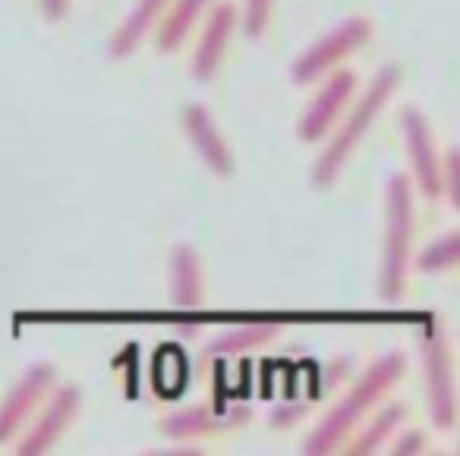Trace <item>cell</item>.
<instances>
[{"instance_id": "cell-1", "label": "cell", "mask_w": 460, "mask_h": 456, "mask_svg": "<svg viewBox=\"0 0 460 456\" xmlns=\"http://www.w3.org/2000/svg\"><path fill=\"white\" fill-rule=\"evenodd\" d=\"M403 372H407V359H403L401 349H391V353L378 355V359L359 374L357 384L341 397V403H334V409L315 425L313 434L303 441V450H306L309 456H325L344 447L347 437L363 425V418L376 409L378 399L403 378Z\"/></svg>"}, {"instance_id": "cell-2", "label": "cell", "mask_w": 460, "mask_h": 456, "mask_svg": "<svg viewBox=\"0 0 460 456\" xmlns=\"http://www.w3.org/2000/svg\"><path fill=\"white\" fill-rule=\"evenodd\" d=\"M401 76H403V70L397 64L382 66V70L372 76V83L366 85V92L359 95V101L350 108L347 120L334 129L332 142H328L325 152H322L319 161H315V167H313V186L315 189H328V186L341 177V171H344V164L350 161V154L359 148V142L366 139V133L372 129V123L378 120V114L385 110V104H388L391 95L397 92Z\"/></svg>"}, {"instance_id": "cell-3", "label": "cell", "mask_w": 460, "mask_h": 456, "mask_svg": "<svg viewBox=\"0 0 460 456\" xmlns=\"http://www.w3.org/2000/svg\"><path fill=\"white\" fill-rule=\"evenodd\" d=\"M413 189L403 173H394L385 192V233L378 261V299L388 305L401 303L407 293L410 252H413Z\"/></svg>"}, {"instance_id": "cell-4", "label": "cell", "mask_w": 460, "mask_h": 456, "mask_svg": "<svg viewBox=\"0 0 460 456\" xmlns=\"http://www.w3.org/2000/svg\"><path fill=\"white\" fill-rule=\"evenodd\" d=\"M420 353H422V374H426L429 416H432L438 431H451L457 425V384H454L451 340H447L438 318H432L422 328Z\"/></svg>"}, {"instance_id": "cell-5", "label": "cell", "mask_w": 460, "mask_h": 456, "mask_svg": "<svg viewBox=\"0 0 460 456\" xmlns=\"http://www.w3.org/2000/svg\"><path fill=\"white\" fill-rule=\"evenodd\" d=\"M372 39V20L369 16H347L344 22L332 29L328 35H322L315 45H309L300 57L290 66V76L296 85H309L315 79H322L325 73H332L344 57H350L353 51L366 45Z\"/></svg>"}, {"instance_id": "cell-6", "label": "cell", "mask_w": 460, "mask_h": 456, "mask_svg": "<svg viewBox=\"0 0 460 456\" xmlns=\"http://www.w3.org/2000/svg\"><path fill=\"white\" fill-rule=\"evenodd\" d=\"M353 92H357V73L353 70H338V66H334L332 76L325 73V83H322V89L315 92V98L309 101V108L303 110L300 123H296L300 142L313 145V142L325 139L334 129V123L341 120V114L350 108Z\"/></svg>"}, {"instance_id": "cell-7", "label": "cell", "mask_w": 460, "mask_h": 456, "mask_svg": "<svg viewBox=\"0 0 460 456\" xmlns=\"http://www.w3.org/2000/svg\"><path fill=\"white\" fill-rule=\"evenodd\" d=\"M401 133H403V145H407L410 167H413L416 189L429 202H435V198H441V158L435 152L426 114L416 104H403L401 108Z\"/></svg>"}, {"instance_id": "cell-8", "label": "cell", "mask_w": 460, "mask_h": 456, "mask_svg": "<svg viewBox=\"0 0 460 456\" xmlns=\"http://www.w3.org/2000/svg\"><path fill=\"white\" fill-rule=\"evenodd\" d=\"M54 381H58V368L51 362H39V365L22 372L13 390L0 399V443H7L26 425V418L41 403V397L54 387Z\"/></svg>"}, {"instance_id": "cell-9", "label": "cell", "mask_w": 460, "mask_h": 456, "mask_svg": "<svg viewBox=\"0 0 460 456\" xmlns=\"http://www.w3.org/2000/svg\"><path fill=\"white\" fill-rule=\"evenodd\" d=\"M79 403H83V393H79V387H73V384L60 387V390L51 397V403L45 406V412L39 416V422L26 431V437H20V441H16V453H20V456L48 453V450H51L54 443L64 437V431L70 428L73 418H76Z\"/></svg>"}, {"instance_id": "cell-10", "label": "cell", "mask_w": 460, "mask_h": 456, "mask_svg": "<svg viewBox=\"0 0 460 456\" xmlns=\"http://www.w3.org/2000/svg\"><path fill=\"white\" fill-rule=\"evenodd\" d=\"M183 129L186 136H190L192 148L199 152V158L205 161V167H208L211 173H217V177H234V171H237V161H234V152H230L227 139L221 136V129H217L215 117L208 114V108H202V104H190V108L183 110Z\"/></svg>"}, {"instance_id": "cell-11", "label": "cell", "mask_w": 460, "mask_h": 456, "mask_svg": "<svg viewBox=\"0 0 460 456\" xmlns=\"http://www.w3.org/2000/svg\"><path fill=\"white\" fill-rule=\"evenodd\" d=\"M252 418L250 406H234V409H208V406H190V409H180L173 416H167L161 422L167 437L173 441H192V437H205V434H217V431H230L240 428Z\"/></svg>"}, {"instance_id": "cell-12", "label": "cell", "mask_w": 460, "mask_h": 456, "mask_svg": "<svg viewBox=\"0 0 460 456\" xmlns=\"http://www.w3.org/2000/svg\"><path fill=\"white\" fill-rule=\"evenodd\" d=\"M237 22H240V13L234 4H217V7L211 10L208 22H205L202 35H199L196 54H192V76H196L199 83H211V79H215Z\"/></svg>"}, {"instance_id": "cell-13", "label": "cell", "mask_w": 460, "mask_h": 456, "mask_svg": "<svg viewBox=\"0 0 460 456\" xmlns=\"http://www.w3.org/2000/svg\"><path fill=\"white\" fill-rule=\"evenodd\" d=\"M205 299L202 261L192 246H177L171 255V305L180 311L199 309Z\"/></svg>"}, {"instance_id": "cell-14", "label": "cell", "mask_w": 460, "mask_h": 456, "mask_svg": "<svg viewBox=\"0 0 460 456\" xmlns=\"http://www.w3.org/2000/svg\"><path fill=\"white\" fill-rule=\"evenodd\" d=\"M167 4H171V0H136V7L129 10V16L120 22V29H117L114 39H111V48H108L111 57H117V60L129 57V54L152 35V29L158 26Z\"/></svg>"}, {"instance_id": "cell-15", "label": "cell", "mask_w": 460, "mask_h": 456, "mask_svg": "<svg viewBox=\"0 0 460 456\" xmlns=\"http://www.w3.org/2000/svg\"><path fill=\"white\" fill-rule=\"evenodd\" d=\"M281 334V324L278 321H259V324H240V328H227L208 340L205 346V359L208 362H221L230 359V355H243L250 349H259L265 343H271Z\"/></svg>"}, {"instance_id": "cell-16", "label": "cell", "mask_w": 460, "mask_h": 456, "mask_svg": "<svg viewBox=\"0 0 460 456\" xmlns=\"http://www.w3.org/2000/svg\"><path fill=\"white\" fill-rule=\"evenodd\" d=\"M208 4H211V0H171V4H167V10L161 13L158 26L152 29V32H155V51H158V54H173V51H177Z\"/></svg>"}, {"instance_id": "cell-17", "label": "cell", "mask_w": 460, "mask_h": 456, "mask_svg": "<svg viewBox=\"0 0 460 456\" xmlns=\"http://www.w3.org/2000/svg\"><path fill=\"white\" fill-rule=\"evenodd\" d=\"M407 418V406L403 403H385L382 409L372 416L369 425H359V434L357 437H347L341 453L347 456H366V453H376V450L385 447L391 434H397V428L403 425Z\"/></svg>"}, {"instance_id": "cell-18", "label": "cell", "mask_w": 460, "mask_h": 456, "mask_svg": "<svg viewBox=\"0 0 460 456\" xmlns=\"http://www.w3.org/2000/svg\"><path fill=\"white\" fill-rule=\"evenodd\" d=\"M457 261H460V233L451 230V233H445L441 240L429 242V246L422 249L420 259H416V267L432 274V271H447V267H454Z\"/></svg>"}, {"instance_id": "cell-19", "label": "cell", "mask_w": 460, "mask_h": 456, "mask_svg": "<svg viewBox=\"0 0 460 456\" xmlns=\"http://www.w3.org/2000/svg\"><path fill=\"white\" fill-rule=\"evenodd\" d=\"M271 7H275V0H246L243 29L250 39L265 35V26H269V20H271Z\"/></svg>"}, {"instance_id": "cell-20", "label": "cell", "mask_w": 460, "mask_h": 456, "mask_svg": "<svg viewBox=\"0 0 460 456\" xmlns=\"http://www.w3.org/2000/svg\"><path fill=\"white\" fill-rule=\"evenodd\" d=\"M426 450V434L420 428H407L391 441L388 453L391 456H410V453H422Z\"/></svg>"}, {"instance_id": "cell-21", "label": "cell", "mask_w": 460, "mask_h": 456, "mask_svg": "<svg viewBox=\"0 0 460 456\" xmlns=\"http://www.w3.org/2000/svg\"><path fill=\"white\" fill-rule=\"evenodd\" d=\"M309 412V403H281L275 412H271V425L275 428H288V425H294V422H300L303 416Z\"/></svg>"}, {"instance_id": "cell-22", "label": "cell", "mask_w": 460, "mask_h": 456, "mask_svg": "<svg viewBox=\"0 0 460 456\" xmlns=\"http://www.w3.org/2000/svg\"><path fill=\"white\" fill-rule=\"evenodd\" d=\"M39 7L48 22H60L70 13V0H39Z\"/></svg>"}, {"instance_id": "cell-23", "label": "cell", "mask_w": 460, "mask_h": 456, "mask_svg": "<svg viewBox=\"0 0 460 456\" xmlns=\"http://www.w3.org/2000/svg\"><path fill=\"white\" fill-rule=\"evenodd\" d=\"M155 456H205L202 447H173V450H158Z\"/></svg>"}]
</instances>
